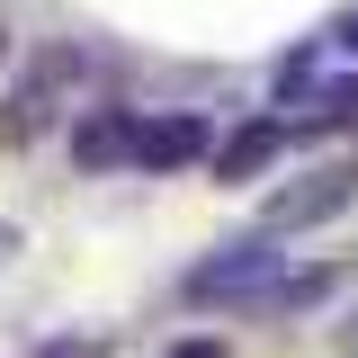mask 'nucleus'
Segmentation results:
<instances>
[{
  "label": "nucleus",
  "mask_w": 358,
  "mask_h": 358,
  "mask_svg": "<svg viewBox=\"0 0 358 358\" xmlns=\"http://www.w3.org/2000/svg\"><path fill=\"white\" fill-rule=\"evenodd\" d=\"M278 278H287L278 233H242V242H224V251H206L188 268V305H260Z\"/></svg>",
  "instance_id": "obj_1"
},
{
  "label": "nucleus",
  "mask_w": 358,
  "mask_h": 358,
  "mask_svg": "<svg viewBox=\"0 0 358 358\" xmlns=\"http://www.w3.org/2000/svg\"><path fill=\"white\" fill-rule=\"evenodd\" d=\"M72 81H81V54H72V45H36V54H27V81L9 90V108H0V143L27 152V143L63 117V90Z\"/></svg>",
  "instance_id": "obj_2"
},
{
  "label": "nucleus",
  "mask_w": 358,
  "mask_h": 358,
  "mask_svg": "<svg viewBox=\"0 0 358 358\" xmlns=\"http://www.w3.org/2000/svg\"><path fill=\"white\" fill-rule=\"evenodd\" d=\"M215 143H206V117H134V162L126 171H188V162H206Z\"/></svg>",
  "instance_id": "obj_3"
},
{
  "label": "nucleus",
  "mask_w": 358,
  "mask_h": 358,
  "mask_svg": "<svg viewBox=\"0 0 358 358\" xmlns=\"http://www.w3.org/2000/svg\"><path fill=\"white\" fill-rule=\"evenodd\" d=\"M350 188H358V171H313V179H296V188H278V197H268L260 233H305V224L341 215V206H350Z\"/></svg>",
  "instance_id": "obj_4"
},
{
  "label": "nucleus",
  "mask_w": 358,
  "mask_h": 358,
  "mask_svg": "<svg viewBox=\"0 0 358 358\" xmlns=\"http://www.w3.org/2000/svg\"><path fill=\"white\" fill-rule=\"evenodd\" d=\"M278 152H287V117H251V126H233V134H224L206 162H215V179H224V188H242V179H260Z\"/></svg>",
  "instance_id": "obj_5"
},
{
  "label": "nucleus",
  "mask_w": 358,
  "mask_h": 358,
  "mask_svg": "<svg viewBox=\"0 0 358 358\" xmlns=\"http://www.w3.org/2000/svg\"><path fill=\"white\" fill-rule=\"evenodd\" d=\"M72 162L81 171H126L134 162V108H90L72 126Z\"/></svg>",
  "instance_id": "obj_6"
},
{
  "label": "nucleus",
  "mask_w": 358,
  "mask_h": 358,
  "mask_svg": "<svg viewBox=\"0 0 358 358\" xmlns=\"http://www.w3.org/2000/svg\"><path fill=\"white\" fill-rule=\"evenodd\" d=\"M331 296V268H296V278H278L260 296V313H305V305H322Z\"/></svg>",
  "instance_id": "obj_7"
},
{
  "label": "nucleus",
  "mask_w": 358,
  "mask_h": 358,
  "mask_svg": "<svg viewBox=\"0 0 358 358\" xmlns=\"http://www.w3.org/2000/svg\"><path fill=\"white\" fill-rule=\"evenodd\" d=\"M36 358H99V341H81V331H63V341H45Z\"/></svg>",
  "instance_id": "obj_8"
},
{
  "label": "nucleus",
  "mask_w": 358,
  "mask_h": 358,
  "mask_svg": "<svg viewBox=\"0 0 358 358\" xmlns=\"http://www.w3.org/2000/svg\"><path fill=\"white\" fill-rule=\"evenodd\" d=\"M331 45H341V54H358V0L341 9V18H331Z\"/></svg>",
  "instance_id": "obj_9"
},
{
  "label": "nucleus",
  "mask_w": 358,
  "mask_h": 358,
  "mask_svg": "<svg viewBox=\"0 0 358 358\" xmlns=\"http://www.w3.org/2000/svg\"><path fill=\"white\" fill-rule=\"evenodd\" d=\"M162 358H233L224 341H179V350H162Z\"/></svg>",
  "instance_id": "obj_10"
},
{
  "label": "nucleus",
  "mask_w": 358,
  "mask_h": 358,
  "mask_svg": "<svg viewBox=\"0 0 358 358\" xmlns=\"http://www.w3.org/2000/svg\"><path fill=\"white\" fill-rule=\"evenodd\" d=\"M18 251H27V242H18V224H9V215H0V268H9V260H18Z\"/></svg>",
  "instance_id": "obj_11"
},
{
  "label": "nucleus",
  "mask_w": 358,
  "mask_h": 358,
  "mask_svg": "<svg viewBox=\"0 0 358 358\" xmlns=\"http://www.w3.org/2000/svg\"><path fill=\"white\" fill-rule=\"evenodd\" d=\"M0 63H9V27H0Z\"/></svg>",
  "instance_id": "obj_12"
}]
</instances>
